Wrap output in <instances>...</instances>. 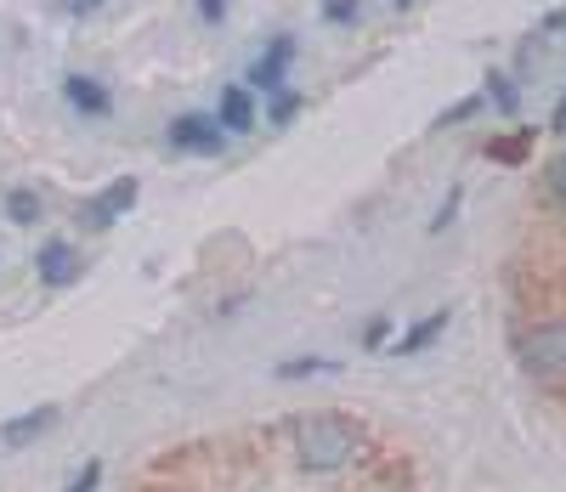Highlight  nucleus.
<instances>
[{"mask_svg":"<svg viewBox=\"0 0 566 492\" xmlns=\"http://www.w3.org/2000/svg\"><path fill=\"white\" fill-rule=\"evenodd\" d=\"M363 453H368V436H363L352 419H340V414H306V419L295 425V459H301V470H312V475L352 470Z\"/></svg>","mask_w":566,"mask_h":492,"instance_id":"nucleus-1","label":"nucleus"},{"mask_svg":"<svg viewBox=\"0 0 566 492\" xmlns=\"http://www.w3.org/2000/svg\"><path fill=\"white\" fill-rule=\"evenodd\" d=\"M515 363L538 385H566V317H549L515 334Z\"/></svg>","mask_w":566,"mask_h":492,"instance_id":"nucleus-2","label":"nucleus"},{"mask_svg":"<svg viewBox=\"0 0 566 492\" xmlns=\"http://www.w3.org/2000/svg\"><path fill=\"white\" fill-rule=\"evenodd\" d=\"M170 147H176V154H205V159H216L221 147H227V130H221L216 114H176V119H170Z\"/></svg>","mask_w":566,"mask_h":492,"instance_id":"nucleus-3","label":"nucleus"},{"mask_svg":"<svg viewBox=\"0 0 566 492\" xmlns=\"http://www.w3.org/2000/svg\"><path fill=\"white\" fill-rule=\"evenodd\" d=\"M136 192H142V187H136L130 176H125V181H114V187H103V192H91V199L80 205V221H85V227H97V232H103V227H114V221L136 205Z\"/></svg>","mask_w":566,"mask_h":492,"instance_id":"nucleus-4","label":"nucleus"},{"mask_svg":"<svg viewBox=\"0 0 566 492\" xmlns=\"http://www.w3.org/2000/svg\"><path fill=\"white\" fill-rule=\"evenodd\" d=\"M290 63H295V40H290V34H272V45L250 63V80H244V85L272 96V91H283V74H290Z\"/></svg>","mask_w":566,"mask_h":492,"instance_id":"nucleus-5","label":"nucleus"},{"mask_svg":"<svg viewBox=\"0 0 566 492\" xmlns=\"http://www.w3.org/2000/svg\"><path fill=\"white\" fill-rule=\"evenodd\" d=\"M34 266H40V283H45V289H69V283L80 278V250H74L69 238H45L40 255H34Z\"/></svg>","mask_w":566,"mask_h":492,"instance_id":"nucleus-6","label":"nucleus"},{"mask_svg":"<svg viewBox=\"0 0 566 492\" xmlns=\"http://www.w3.org/2000/svg\"><path fill=\"white\" fill-rule=\"evenodd\" d=\"M216 119H221V130H227V136L255 130V119H261L255 91H250V85H227V91H221V103H216Z\"/></svg>","mask_w":566,"mask_h":492,"instance_id":"nucleus-7","label":"nucleus"},{"mask_svg":"<svg viewBox=\"0 0 566 492\" xmlns=\"http://www.w3.org/2000/svg\"><path fill=\"white\" fill-rule=\"evenodd\" d=\"M57 419H63V414H57V402H45V408H34V414H18V419L0 425V448H29V441H40Z\"/></svg>","mask_w":566,"mask_h":492,"instance_id":"nucleus-8","label":"nucleus"},{"mask_svg":"<svg viewBox=\"0 0 566 492\" xmlns=\"http://www.w3.org/2000/svg\"><path fill=\"white\" fill-rule=\"evenodd\" d=\"M63 96H69V108H80V114H108L114 108V91L103 85V80H91V74H63Z\"/></svg>","mask_w":566,"mask_h":492,"instance_id":"nucleus-9","label":"nucleus"},{"mask_svg":"<svg viewBox=\"0 0 566 492\" xmlns=\"http://www.w3.org/2000/svg\"><path fill=\"white\" fill-rule=\"evenodd\" d=\"M448 317L453 312H431V317H419L402 339H397V357H419L424 346H437V339H442V328H448Z\"/></svg>","mask_w":566,"mask_h":492,"instance_id":"nucleus-10","label":"nucleus"},{"mask_svg":"<svg viewBox=\"0 0 566 492\" xmlns=\"http://www.w3.org/2000/svg\"><path fill=\"white\" fill-rule=\"evenodd\" d=\"M40 216H45V205H40L34 187H12V192H7V221H12V227H34Z\"/></svg>","mask_w":566,"mask_h":492,"instance_id":"nucleus-11","label":"nucleus"},{"mask_svg":"<svg viewBox=\"0 0 566 492\" xmlns=\"http://www.w3.org/2000/svg\"><path fill=\"white\" fill-rule=\"evenodd\" d=\"M317 374H340V357H295V363H277V379H317Z\"/></svg>","mask_w":566,"mask_h":492,"instance_id":"nucleus-12","label":"nucleus"},{"mask_svg":"<svg viewBox=\"0 0 566 492\" xmlns=\"http://www.w3.org/2000/svg\"><path fill=\"white\" fill-rule=\"evenodd\" d=\"M527 147H533V130L522 125V130H515V136H499V142H488V159H527Z\"/></svg>","mask_w":566,"mask_h":492,"instance_id":"nucleus-13","label":"nucleus"},{"mask_svg":"<svg viewBox=\"0 0 566 492\" xmlns=\"http://www.w3.org/2000/svg\"><path fill=\"white\" fill-rule=\"evenodd\" d=\"M295 114H301V96H295L290 85H283V91H272V103H266V119H272V125H290Z\"/></svg>","mask_w":566,"mask_h":492,"instance_id":"nucleus-14","label":"nucleus"},{"mask_svg":"<svg viewBox=\"0 0 566 492\" xmlns=\"http://www.w3.org/2000/svg\"><path fill=\"white\" fill-rule=\"evenodd\" d=\"M482 108H488V96H482V91H470L464 103H453V108H448V114L437 119V130H448V125H459V119H476Z\"/></svg>","mask_w":566,"mask_h":492,"instance_id":"nucleus-15","label":"nucleus"},{"mask_svg":"<svg viewBox=\"0 0 566 492\" xmlns=\"http://www.w3.org/2000/svg\"><path fill=\"white\" fill-rule=\"evenodd\" d=\"M488 103H493L499 114H515V85H510L504 74H488Z\"/></svg>","mask_w":566,"mask_h":492,"instance_id":"nucleus-16","label":"nucleus"},{"mask_svg":"<svg viewBox=\"0 0 566 492\" xmlns=\"http://www.w3.org/2000/svg\"><path fill=\"white\" fill-rule=\"evenodd\" d=\"M544 187H549V199H555V210H566V154L544 170Z\"/></svg>","mask_w":566,"mask_h":492,"instance_id":"nucleus-17","label":"nucleus"},{"mask_svg":"<svg viewBox=\"0 0 566 492\" xmlns=\"http://www.w3.org/2000/svg\"><path fill=\"white\" fill-rule=\"evenodd\" d=\"M459 205H464V187H453L448 199H442V210L431 216V232H448V227H453V216H459Z\"/></svg>","mask_w":566,"mask_h":492,"instance_id":"nucleus-18","label":"nucleus"},{"mask_svg":"<svg viewBox=\"0 0 566 492\" xmlns=\"http://www.w3.org/2000/svg\"><path fill=\"white\" fill-rule=\"evenodd\" d=\"M357 12H363V0H323L328 23H357Z\"/></svg>","mask_w":566,"mask_h":492,"instance_id":"nucleus-19","label":"nucleus"},{"mask_svg":"<svg viewBox=\"0 0 566 492\" xmlns=\"http://www.w3.org/2000/svg\"><path fill=\"white\" fill-rule=\"evenodd\" d=\"M97 481H103V459H85L80 475L69 481V492H97Z\"/></svg>","mask_w":566,"mask_h":492,"instance_id":"nucleus-20","label":"nucleus"},{"mask_svg":"<svg viewBox=\"0 0 566 492\" xmlns=\"http://www.w3.org/2000/svg\"><path fill=\"white\" fill-rule=\"evenodd\" d=\"M380 339H391V312H380L374 323H363V346H368V352L380 346Z\"/></svg>","mask_w":566,"mask_h":492,"instance_id":"nucleus-21","label":"nucleus"},{"mask_svg":"<svg viewBox=\"0 0 566 492\" xmlns=\"http://www.w3.org/2000/svg\"><path fill=\"white\" fill-rule=\"evenodd\" d=\"M199 18H205V23L216 29V23L227 18V0H199Z\"/></svg>","mask_w":566,"mask_h":492,"instance_id":"nucleus-22","label":"nucleus"},{"mask_svg":"<svg viewBox=\"0 0 566 492\" xmlns=\"http://www.w3.org/2000/svg\"><path fill=\"white\" fill-rule=\"evenodd\" d=\"M63 12L69 18H91V12H103V0H63Z\"/></svg>","mask_w":566,"mask_h":492,"instance_id":"nucleus-23","label":"nucleus"},{"mask_svg":"<svg viewBox=\"0 0 566 492\" xmlns=\"http://www.w3.org/2000/svg\"><path fill=\"white\" fill-rule=\"evenodd\" d=\"M549 130H566V91H560V103H555V114H549Z\"/></svg>","mask_w":566,"mask_h":492,"instance_id":"nucleus-24","label":"nucleus"},{"mask_svg":"<svg viewBox=\"0 0 566 492\" xmlns=\"http://www.w3.org/2000/svg\"><path fill=\"white\" fill-rule=\"evenodd\" d=\"M538 29H544V34H555V29H566V7H560V12H549V18L538 23Z\"/></svg>","mask_w":566,"mask_h":492,"instance_id":"nucleus-25","label":"nucleus"},{"mask_svg":"<svg viewBox=\"0 0 566 492\" xmlns=\"http://www.w3.org/2000/svg\"><path fill=\"white\" fill-rule=\"evenodd\" d=\"M391 7H397V12H408V7H413V0H391Z\"/></svg>","mask_w":566,"mask_h":492,"instance_id":"nucleus-26","label":"nucleus"}]
</instances>
